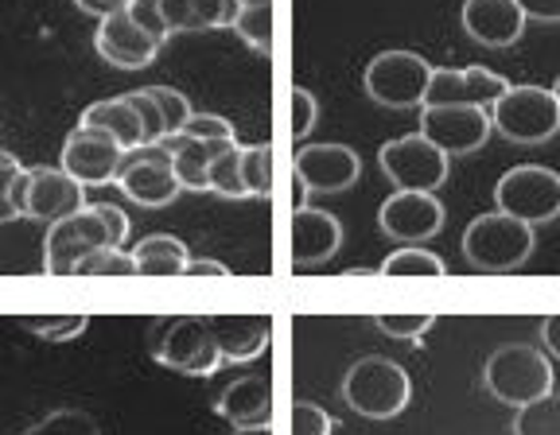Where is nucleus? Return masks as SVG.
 Here are the masks:
<instances>
[{
    "label": "nucleus",
    "instance_id": "obj_1",
    "mask_svg": "<svg viewBox=\"0 0 560 435\" xmlns=\"http://www.w3.org/2000/svg\"><path fill=\"white\" fill-rule=\"evenodd\" d=\"M125 242H129V214L114 202H86L47 230L44 269L51 277H70V272H79L90 252L105 249V245L125 249Z\"/></svg>",
    "mask_w": 560,
    "mask_h": 435
},
{
    "label": "nucleus",
    "instance_id": "obj_2",
    "mask_svg": "<svg viewBox=\"0 0 560 435\" xmlns=\"http://www.w3.org/2000/svg\"><path fill=\"white\" fill-rule=\"evenodd\" d=\"M537 249L534 226H525L517 217L502 214V210H490L467 222L464 230V257L471 269L490 272V277H506L517 272Z\"/></svg>",
    "mask_w": 560,
    "mask_h": 435
},
{
    "label": "nucleus",
    "instance_id": "obj_3",
    "mask_svg": "<svg viewBox=\"0 0 560 435\" xmlns=\"http://www.w3.org/2000/svg\"><path fill=\"white\" fill-rule=\"evenodd\" d=\"M342 401L366 420H394L409 409L412 377L405 374L401 362L382 354L359 357L342 377Z\"/></svg>",
    "mask_w": 560,
    "mask_h": 435
},
{
    "label": "nucleus",
    "instance_id": "obj_4",
    "mask_svg": "<svg viewBox=\"0 0 560 435\" xmlns=\"http://www.w3.org/2000/svg\"><path fill=\"white\" fill-rule=\"evenodd\" d=\"M482 385H487V392L494 401L522 409V404L552 392V362H549V354H541L537 346L510 342V346H499L487 357Z\"/></svg>",
    "mask_w": 560,
    "mask_h": 435
},
{
    "label": "nucleus",
    "instance_id": "obj_5",
    "mask_svg": "<svg viewBox=\"0 0 560 435\" xmlns=\"http://www.w3.org/2000/svg\"><path fill=\"white\" fill-rule=\"evenodd\" d=\"M490 129L510 144H545L560 132V102L545 86H510L490 105Z\"/></svg>",
    "mask_w": 560,
    "mask_h": 435
},
{
    "label": "nucleus",
    "instance_id": "obj_6",
    "mask_svg": "<svg viewBox=\"0 0 560 435\" xmlns=\"http://www.w3.org/2000/svg\"><path fill=\"white\" fill-rule=\"evenodd\" d=\"M429 59L417 51H382L366 62L362 70V90L366 97H374L385 109H420L424 94H429V79H432Z\"/></svg>",
    "mask_w": 560,
    "mask_h": 435
},
{
    "label": "nucleus",
    "instance_id": "obj_7",
    "mask_svg": "<svg viewBox=\"0 0 560 435\" xmlns=\"http://www.w3.org/2000/svg\"><path fill=\"white\" fill-rule=\"evenodd\" d=\"M494 207L525 226H545L560 217V172L541 164H517L494 187Z\"/></svg>",
    "mask_w": 560,
    "mask_h": 435
},
{
    "label": "nucleus",
    "instance_id": "obj_8",
    "mask_svg": "<svg viewBox=\"0 0 560 435\" xmlns=\"http://www.w3.org/2000/svg\"><path fill=\"white\" fill-rule=\"evenodd\" d=\"M152 357L160 366L187 377H214L226 366L207 315H179V319L167 322L164 331L156 334V342H152Z\"/></svg>",
    "mask_w": 560,
    "mask_h": 435
},
{
    "label": "nucleus",
    "instance_id": "obj_9",
    "mask_svg": "<svg viewBox=\"0 0 560 435\" xmlns=\"http://www.w3.org/2000/svg\"><path fill=\"white\" fill-rule=\"evenodd\" d=\"M377 164H382L385 179L397 191H429V195H436L447 184V172H452V156L444 149H436L429 137H420V132L385 140L382 152H377Z\"/></svg>",
    "mask_w": 560,
    "mask_h": 435
},
{
    "label": "nucleus",
    "instance_id": "obj_10",
    "mask_svg": "<svg viewBox=\"0 0 560 435\" xmlns=\"http://www.w3.org/2000/svg\"><path fill=\"white\" fill-rule=\"evenodd\" d=\"M16 207L20 217L55 226V222L86 207V187L79 179H70L62 167H24L16 187Z\"/></svg>",
    "mask_w": 560,
    "mask_h": 435
},
{
    "label": "nucleus",
    "instance_id": "obj_11",
    "mask_svg": "<svg viewBox=\"0 0 560 435\" xmlns=\"http://www.w3.org/2000/svg\"><path fill=\"white\" fill-rule=\"evenodd\" d=\"M137 207H172L179 199V179L172 172V156H167L164 140L160 144H140V149L125 152L121 172L114 179Z\"/></svg>",
    "mask_w": 560,
    "mask_h": 435
},
{
    "label": "nucleus",
    "instance_id": "obj_12",
    "mask_svg": "<svg viewBox=\"0 0 560 435\" xmlns=\"http://www.w3.org/2000/svg\"><path fill=\"white\" fill-rule=\"evenodd\" d=\"M490 132V109L479 105H420V137H429L447 156L479 152Z\"/></svg>",
    "mask_w": 560,
    "mask_h": 435
},
{
    "label": "nucleus",
    "instance_id": "obj_13",
    "mask_svg": "<svg viewBox=\"0 0 560 435\" xmlns=\"http://www.w3.org/2000/svg\"><path fill=\"white\" fill-rule=\"evenodd\" d=\"M444 202L429 191H394L377 210V226L389 242L397 245H420L444 230Z\"/></svg>",
    "mask_w": 560,
    "mask_h": 435
},
{
    "label": "nucleus",
    "instance_id": "obj_14",
    "mask_svg": "<svg viewBox=\"0 0 560 435\" xmlns=\"http://www.w3.org/2000/svg\"><path fill=\"white\" fill-rule=\"evenodd\" d=\"M292 175L312 195H342L359 184L362 160L350 144H300L292 156Z\"/></svg>",
    "mask_w": 560,
    "mask_h": 435
},
{
    "label": "nucleus",
    "instance_id": "obj_15",
    "mask_svg": "<svg viewBox=\"0 0 560 435\" xmlns=\"http://www.w3.org/2000/svg\"><path fill=\"white\" fill-rule=\"evenodd\" d=\"M121 160L125 149L117 140H109L97 129H82V125L62 140V152H59V167L70 179H79L82 187L114 184L117 172H121Z\"/></svg>",
    "mask_w": 560,
    "mask_h": 435
},
{
    "label": "nucleus",
    "instance_id": "obj_16",
    "mask_svg": "<svg viewBox=\"0 0 560 435\" xmlns=\"http://www.w3.org/2000/svg\"><path fill=\"white\" fill-rule=\"evenodd\" d=\"M160 47H164V39H160V35H152L144 24H137V16H132L129 9L114 12V16H105L102 24H97V32H94V51L117 70L152 67V62H156V55H160Z\"/></svg>",
    "mask_w": 560,
    "mask_h": 435
},
{
    "label": "nucleus",
    "instance_id": "obj_17",
    "mask_svg": "<svg viewBox=\"0 0 560 435\" xmlns=\"http://www.w3.org/2000/svg\"><path fill=\"white\" fill-rule=\"evenodd\" d=\"M506 90H510V82L487 67L432 70L424 105H479V109H490Z\"/></svg>",
    "mask_w": 560,
    "mask_h": 435
},
{
    "label": "nucleus",
    "instance_id": "obj_18",
    "mask_svg": "<svg viewBox=\"0 0 560 435\" xmlns=\"http://www.w3.org/2000/svg\"><path fill=\"white\" fill-rule=\"evenodd\" d=\"M342 249V222L331 210L300 207L292 210V264L296 272L319 269Z\"/></svg>",
    "mask_w": 560,
    "mask_h": 435
},
{
    "label": "nucleus",
    "instance_id": "obj_19",
    "mask_svg": "<svg viewBox=\"0 0 560 435\" xmlns=\"http://www.w3.org/2000/svg\"><path fill=\"white\" fill-rule=\"evenodd\" d=\"M464 32L482 47H514L525 32V12L517 9V0H464Z\"/></svg>",
    "mask_w": 560,
    "mask_h": 435
},
{
    "label": "nucleus",
    "instance_id": "obj_20",
    "mask_svg": "<svg viewBox=\"0 0 560 435\" xmlns=\"http://www.w3.org/2000/svg\"><path fill=\"white\" fill-rule=\"evenodd\" d=\"M207 322H210V331H214V342H219V350H222V362H230V366H242V362L261 357L272 339V319L261 311L207 315Z\"/></svg>",
    "mask_w": 560,
    "mask_h": 435
},
{
    "label": "nucleus",
    "instance_id": "obj_21",
    "mask_svg": "<svg viewBox=\"0 0 560 435\" xmlns=\"http://www.w3.org/2000/svg\"><path fill=\"white\" fill-rule=\"evenodd\" d=\"M214 412L234 427L269 424L272 420V385L265 381V377H237V381H230L226 389L219 392Z\"/></svg>",
    "mask_w": 560,
    "mask_h": 435
},
{
    "label": "nucleus",
    "instance_id": "obj_22",
    "mask_svg": "<svg viewBox=\"0 0 560 435\" xmlns=\"http://www.w3.org/2000/svg\"><path fill=\"white\" fill-rule=\"evenodd\" d=\"M79 125H82V129L105 132V137L117 140L125 152H132V149H140V144H144V121H140L137 105H132L129 94L102 97V102L86 105Z\"/></svg>",
    "mask_w": 560,
    "mask_h": 435
},
{
    "label": "nucleus",
    "instance_id": "obj_23",
    "mask_svg": "<svg viewBox=\"0 0 560 435\" xmlns=\"http://www.w3.org/2000/svg\"><path fill=\"white\" fill-rule=\"evenodd\" d=\"M237 0H160L167 35L184 32H219L234 24Z\"/></svg>",
    "mask_w": 560,
    "mask_h": 435
},
{
    "label": "nucleus",
    "instance_id": "obj_24",
    "mask_svg": "<svg viewBox=\"0 0 560 435\" xmlns=\"http://www.w3.org/2000/svg\"><path fill=\"white\" fill-rule=\"evenodd\" d=\"M167 156H172V172L179 179L184 191H207V172H210V160L219 156V149H230V144H202L195 137H184V132H175V137L164 140Z\"/></svg>",
    "mask_w": 560,
    "mask_h": 435
},
{
    "label": "nucleus",
    "instance_id": "obj_25",
    "mask_svg": "<svg viewBox=\"0 0 560 435\" xmlns=\"http://www.w3.org/2000/svg\"><path fill=\"white\" fill-rule=\"evenodd\" d=\"M132 261L140 277H184L191 249L172 234H149L132 245Z\"/></svg>",
    "mask_w": 560,
    "mask_h": 435
},
{
    "label": "nucleus",
    "instance_id": "obj_26",
    "mask_svg": "<svg viewBox=\"0 0 560 435\" xmlns=\"http://www.w3.org/2000/svg\"><path fill=\"white\" fill-rule=\"evenodd\" d=\"M237 32V39H242L249 51L257 55H269L272 51V0H254V4H237L234 12V24H230Z\"/></svg>",
    "mask_w": 560,
    "mask_h": 435
},
{
    "label": "nucleus",
    "instance_id": "obj_27",
    "mask_svg": "<svg viewBox=\"0 0 560 435\" xmlns=\"http://www.w3.org/2000/svg\"><path fill=\"white\" fill-rule=\"evenodd\" d=\"M382 277H444L447 264L440 261V252L424 249V245H401L382 261Z\"/></svg>",
    "mask_w": 560,
    "mask_h": 435
},
{
    "label": "nucleus",
    "instance_id": "obj_28",
    "mask_svg": "<svg viewBox=\"0 0 560 435\" xmlns=\"http://www.w3.org/2000/svg\"><path fill=\"white\" fill-rule=\"evenodd\" d=\"M207 191L222 195V199H249V191H245V184H242V144L219 149V156L210 160Z\"/></svg>",
    "mask_w": 560,
    "mask_h": 435
},
{
    "label": "nucleus",
    "instance_id": "obj_29",
    "mask_svg": "<svg viewBox=\"0 0 560 435\" xmlns=\"http://www.w3.org/2000/svg\"><path fill=\"white\" fill-rule=\"evenodd\" d=\"M514 435H560V392H545L522 404L514 416Z\"/></svg>",
    "mask_w": 560,
    "mask_h": 435
},
{
    "label": "nucleus",
    "instance_id": "obj_30",
    "mask_svg": "<svg viewBox=\"0 0 560 435\" xmlns=\"http://www.w3.org/2000/svg\"><path fill=\"white\" fill-rule=\"evenodd\" d=\"M20 327L24 331H32L35 339H44V342H70V339H79L82 331L90 327V315L74 311V315H20Z\"/></svg>",
    "mask_w": 560,
    "mask_h": 435
},
{
    "label": "nucleus",
    "instance_id": "obj_31",
    "mask_svg": "<svg viewBox=\"0 0 560 435\" xmlns=\"http://www.w3.org/2000/svg\"><path fill=\"white\" fill-rule=\"evenodd\" d=\"M24 435H102V427L82 409H55L44 420H35Z\"/></svg>",
    "mask_w": 560,
    "mask_h": 435
},
{
    "label": "nucleus",
    "instance_id": "obj_32",
    "mask_svg": "<svg viewBox=\"0 0 560 435\" xmlns=\"http://www.w3.org/2000/svg\"><path fill=\"white\" fill-rule=\"evenodd\" d=\"M242 184L254 199L272 191V144H242Z\"/></svg>",
    "mask_w": 560,
    "mask_h": 435
},
{
    "label": "nucleus",
    "instance_id": "obj_33",
    "mask_svg": "<svg viewBox=\"0 0 560 435\" xmlns=\"http://www.w3.org/2000/svg\"><path fill=\"white\" fill-rule=\"evenodd\" d=\"M149 90V97L156 102L160 117H164V129L167 137H175V132H184V125L191 121V97L184 94V90H175V86H144ZM164 137V140H167Z\"/></svg>",
    "mask_w": 560,
    "mask_h": 435
},
{
    "label": "nucleus",
    "instance_id": "obj_34",
    "mask_svg": "<svg viewBox=\"0 0 560 435\" xmlns=\"http://www.w3.org/2000/svg\"><path fill=\"white\" fill-rule=\"evenodd\" d=\"M79 277H137V261H132V249H105L90 252L86 261L79 264Z\"/></svg>",
    "mask_w": 560,
    "mask_h": 435
},
{
    "label": "nucleus",
    "instance_id": "obj_35",
    "mask_svg": "<svg viewBox=\"0 0 560 435\" xmlns=\"http://www.w3.org/2000/svg\"><path fill=\"white\" fill-rule=\"evenodd\" d=\"M374 327L389 339H405V342H420L424 334L436 327V315L420 311V315H374Z\"/></svg>",
    "mask_w": 560,
    "mask_h": 435
},
{
    "label": "nucleus",
    "instance_id": "obj_36",
    "mask_svg": "<svg viewBox=\"0 0 560 435\" xmlns=\"http://www.w3.org/2000/svg\"><path fill=\"white\" fill-rule=\"evenodd\" d=\"M20 175H24V164H20L12 152L0 149V226H4V222H16V217H20V207H16Z\"/></svg>",
    "mask_w": 560,
    "mask_h": 435
},
{
    "label": "nucleus",
    "instance_id": "obj_37",
    "mask_svg": "<svg viewBox=\"0 0 560 435\" xmlns=\"http://www.w3.org/2000/svg\"><path fill=\"white\" fill-rule=\"evenodd\" d=\"M184 137H195L202 144H237L234 125L219 114H191V121L184 125Z\"/></svg>",
    "mask_w": 560,
    "mask_h": 435
},
{
    "label": "nucleus",
    "instance_id": "obj_38",
    "mask_svg": "<svg viewBox=\"0 0 560 435\" xmlns=\"http://www.w3.org/2000/svg\"><path fill=\"white\" fill-rule=\"evenodd\" d=\"M335 420L324 404L315 401H296L292 404V435H331Z\"/></svg>",
    "mask_w": 560,
    "mask_h": 435
},
{
    "label": "nucleus",
    "instance_id": "obj_39",
    "mask_svg": "<svg viewBox=\"0 0 560 435\" xmlns=\"http://www.w3.org/2000/svg\"><path fill=\"white\" fill-rule=\"evenodd\" d=\"M319 121V102L307 86H292V137L304 140Z\"/></svg>",
    "mask_w": 560,
    "mask_h": 435
},
{
    "label": "nucleus",
    "instance_id": "obj_40",
    "mask_svg": "<svg viewBox=\"0 0 560 435\" xmlns=\"http://www.w3.org/2000/svg\"><path fill=\"white\" fill-rule=\"evenodd\" d=\"M129 97H132V105H137L140 121H144V144H160V140L167 137V129H164V117H160L156 102L149 97V90H144V86L129 90Z\"/></svg>",
    "mask_w": 560,
    "mask_h": 435
},
{
    "label": "nucleus",
    "instance_id": "obj_41",
    "mask_svg": "<svg viewBox=\"0 0 560 435\" xmlns=\"http://www.w3.org/2000/svg\"><path fill=\"white\" fill-rule=\"evenodd\" d=\"M517 9L537 24H560V0H517Z\"/></svg>",
    "mask_w": 560,
    "mask_h": 435
},
{
    "label": "nucleus",
    "instance_id": "obj_42",
    "mask_svg": "<svg viewBox=\"0 0 560 435\" xmlns=\"http://www.w3.org/2000/svg\"><path fill=\"white\" fill-rule=\"evenodd\" d=\"M86 16H97V20H105V16H114V12H125L132 4V0H74Z\"/></svg>",
    "mask_w": 560,
    "mask_h": 435
},
{
    "label": "nucleus",
    "instance_id": "obj_43",
    "mask_svg": "<svg viewBox=\"0 0 560 435\" xmlns=\"http://www.w3.org/2000/svg\"><path fill=\"white\" fill-rule=\"evenodd\" d=\"M541 346L549 350V357H557L560 362V311L541 322Z\"/></svg>",
    "mask_w": 560,
    "mask_h": 435
},
{
    "label": "nucleus",
    "instance_id": "obj_44",
    "mask_svg": "<svg viewBox=\"0 0 560 435\" xmlns=\"http://www.w3.org/2000/svg\"><path fill=\"white\" fill-rule=\"evenodd\" d=\"M184 277H230V269L222 261H202V257H191Z\"/></svg>",
    "mask_w": 560,
    "mask_h": 435
},
{
    "label": "nucleus",
    "instance_id": "obj_45",
    "mask_svg": "<svg viewBox=\"0 0 560 435\" xmlns=\"http://www.w3.org/2000/svg\"><path fill=\"white\" fill-rule=\"evenodd\" d=\"M292 202H296V210H300V207H307V187L300 184L296 175H292Z\"/></svg>",
    "mask_w": 560,
    "mask_h": 435
},
{
    "label": "nucleus",
    "instance_id": "obj_46",
    "mask_svg": "<svg viewBox=\"0 0 560 435\" xmlns=\"http://www.w3.org/2000/svg\"><path fill=\"white\" fill-rule=\"evenodd\" d=\"M234 435H272V427L269 424H261V427H234Z\"/></svg>",
    "mask_w": 560,
    "mask_h": 435
},
{
    "label": "nucleus",
    "instance_id": "obj_47",
    "mask_svg": "<svg viewBox=\"0 0 560 435\" xmlns=\"http://www.w3.org/2000/svg\"><path fill=\"white\" fill-rule=\"evenodd\" d=\"M549 90H552V94H557V102H560V79H557V82H552V86H549Z\"/></svg>",
    "mask_w": 560,
    "mask_h": 435
},
{
    "label": "nucleus",
    "instance_id": "obj_48",
    "mask_svg": "<svg viewBox=\"0 0 560 435\" xmlns=\"http://www.w3.org/2000/svg\"><path fill=\"white\" fill-rule=\"evenodd\" d=\"M237 4H254V0H237Z\"/></svg>",
    "mask_w": 560,
    "mask_h": 435
}]
</instances>
